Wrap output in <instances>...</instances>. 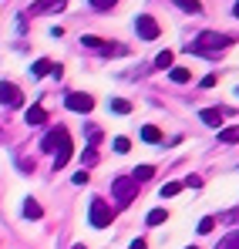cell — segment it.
<instances>
[{
	"label": "cell",
	"instance_id": "obj_1",
	"mask_svg": "<svg viewBox=\"0 0 239 249\" xmlns=\"http://www.w3.org/2000/svg\"><path fill=\"white\" fill-rule=\"evenodd\" d=\"M40 148L44 152H51L54 155V172L57 168H64L68 162H71V135H68V128L64 124H57V128H51L47 135H44V142H40Z\"/></svg>",
	"mask_w": 239,
	"mask_h": 249
},
{
	"label": "cell",
	"instance_id": "obj_2",
	"mask_svg": "<svg viewBox=\"0 0 239 249\" xmlns=\"http://www.w3.org/2000/svg\"><path fill=\"white\" fill-rule=\"evenodd\" d=\"M233 44V37H226V34H216V31H202L196 41L189 44L185 51L189 54H219V51H226Z\"/></svg>",
	"mask_w": 239,
	"mask_h": 249
},
{
	"label": "cell",
	"instance_id": "obj_3",
	"mask_svg": "<svg viewBox=\"0 0 239 249\" xmlns=\"http://www.w3.org/2000/svg\"><path fill=\"white\" fill-rule=\"evenodd\" d=\"M111 196L118 199L121 206H128V202H135V196H138V182H135L131 175H118V178L111 182Z\"/></svg>",
	"mask_w": 239,
	"mask_h": 249
},
{
	"label": "cell",
	"instance_id": "obj_4",
	"mask_svg": "<svg viewBox=\"0 0 239 249\" xmlns=\"http://www.w3.org/2000/svg\"><path fill=\"white\" fill-rule=\"evenodd\" d=\"M88 222L94 226V229H105V226H111V209L105 199H91V209H88Z\"/></svg>",
	"mask_w": 239,
	"mask_h": 249
},
{
	"label": "cell",
	"instance_id": "obj_5",
	"mask_svg": "<svg viewBox=\"0 0 239 249\" xmlns=\"http://www.w3.org/2000/svg\"><path fill=\"white\" fill-rule=\"evenodd\" d=\"M0 105H7V108H20V105H24L20 88L10 84V81H0Z\"/></svg>",
	"mask_w": 239,
	"mask_h": 249
},
{
	"label": "cell",
	"instance_id": "obj_6",
	"mask_svg": "<svg viewBox=\"0 0 239 249\" xmlns=\"http://www.w3.org/2000/svg\"><path fill=\"white\" fill-rule=\"evenodd\" d=\"M135 31H138L142 41H155V37H159V24H155V17H148V14H138Z\"/></svg>",
	"mask_w": 239,
	"mask_h": 249
},
{
	"label": "cell",
	"instance_id": "obj_7",
	"mask_svg": "<svg viewBox=\"0 0 239 249\" xmlns=\"http://www.w3.org/2000/svg\"><path fill=\"white\" fill-rule=\"evenodd\" d=\"M81 44H84V47H91V51H101V54H125V47H121V44H105L101 37H94V34H84Z\"/></svg>",
	"mask_w": 239,
	"mask_h": 249
},
{
	"label": "cell",
	"instance_id": "obj_8",
	"mask_svg": "<svg viewBox=\"0 0 239 249\" xmlns=\"http://www.w3.org/2000/svg\"><path fill=\"white\" fill-rule=\"evenodd\" d=\"M64 105H68L71 111H81V115H88V111L94 108V98H91V94H68V98H64Z\"/></svg>",
	"mask_w": 239,
	"mask_h": 249
},
{
	"label": "cell",
	"instance_id": "obj_9",
	"mask_svg": "<svg viewBox=\"0 0 239 249\" xmlns=\"http://www.w3.org/2000/svg\"><path fill=\"white\" fill-rule=\"evenodd\" d=\"M61 7H64V0H34L27 7V14H57Z\"/></svg>",
	"mask_w": 239,
	"mask_h": 249
},
{
	"label": "cell",
	"instance_id": "obj_10",
	"mask_svg": "<svg viewBox=\"0 0 239 249\" xmlns=\"http://www.w3.org/2000/svg\"><path fill=\"white\" fill-rule=\"evenodd\" d=\"M199 118L205 124H212V128H219V124H222V118H226V111H222V108H202Z\"/></svg>",
	"mask_w": 239,
	"mask_h": 249
},
{
	"label": "cell",
	"instance_id": "obj_11",
	"mask_svg": "<svg viewBox=\"0 0 239 249\" xmlns=\"http://www.w3.org/2000/svg\"><path fill=\"white\" fill-rule=\"evenodd\" d=\"M24 122H27V124H44V122H47V111H44L40 105H31L27 115H24Z\"/></svg>",
	"mask_w": 239,
	"mask_h": 249
},
{
	"label": "cell",
	"instance_id": "obj_12",
	"mask_svg": "<svg viewBox=\"0 0 239 249\" xmlns=\"http://www.w3.org/2000/svg\"><path fill=\"white\" fill-rule=\"evenodd\" d=\"M142 142H148V145H159V142H162V131L155 128V124H145V128H142Z\"/></svg>",
	"mask_w": 239,
	"mask_h": 249
},
{
	"label": "cell",
	"instance_id": "obj_13",
	"mask_svg": "<svg viewBox=\"0 0 239 249\" xmlns=\"http://www.w3.org/2000/svg\"><path fill=\"white\" fill-rule=\"evenodd\" d=\"M219 142H222V145H236V142H239V124L222 128V131H219Z\"/></svg>",
	"mask_w": 239,
	"mask_h": 249
},
{
	"label": "cell",
	"instance_id": "obj_14",
	"mask_svg": "<svg viewBox=\"0 0 239 249\" xmlns=\"http://www.w3.org/2000/svg\"><path fill=\"white\" fill-rule=\"evenodd\" d=\"M24 215H27V219H40V215H44V209H40L37 199H27V202H24Z\"/></svg>",
	"mask_w": 239,
	"mask_h": 249
},
{
	"label": "cell",
	"instance_id": "obj_15",
	"mask_svg": "<svg viewBox=\"0 0 239 249\" xmlns=\"http://www.w3.org/2000/svg\"><path fill=\"white\" fill-rule=\"evenodd\" d=\"M31 71H34V78H44V74H51V71H54V64H51L47 57H40V61H34V68H31Z\"/></svg>",
	"mask_w": 239,
	"mask_h": 249
},
{
	"label": "cell",
	"instance_id": "obj_16",
	"mask_svg": "<svg viewBox=\"0 0 239 249\" xmlns=\"http://www.w3.org/2000/svg\"><path fill=\"white\" fill-rule=\"evenodd\" d=\"M172 3H175V7H182L185 14H202V3H199V0H172Z\"/></svg>",
	"mask_w": 239,
	"mask_h": 249
},
{
	"label": "cell",
	"instance_id": "obj_17",
	"mask_svg": "<svg viewBox=\"0 0 239 249\" xmlns=\"http://www.w3.org/2000/svg\"><path fill=\"white\" fill-rule=\"evenodd\" d=\"M152 175H155V168H152V165H138L135 172H131V178H135V182H148Z\"/></svg>",
	"mask_w": 239,
	"mask_h": 249
},
{
	"label": "cell",
	"instance_id": "obj_18",
	"mask_svg": "<svg viewBox=\"0 0 239 249\" xmlns=\"http://www.w3.org/2000/svg\"><path fill=\"white\" fill-rule=\"evenodd\" d=\"M115 115H128L131 111V101H125V98H111V105H108Z\"/></svg>",
	"mask_w": 239,
	"mask_h": 249
},
{
	"label": "cell",
	"instance_id": "obj_19",
	"mask_svg": "<svg viewBox=\"0 0 239 249\" xmlns=\"http://www.w3.org/2000/svg\"><path fill=\"white\" fill-rule=\"evenodd\" d=\"M216 249H239V229H233L226 239H219V246Z\"/></svg>",
	"mask_w": 239,
	"mask_h": 249
},
{
	"label": "cell",
	"instance_id": "obj_20",
	"mask_svg": "<svg viewBox=\"0 0 239 249\" xmlns=\"http://www.w3.org/2000/svg\"><path fill=\"white\" fill-rule=\"evenodd\" d=\"M165 219H168V212H165V209H152V212H148V219H145V222H148V226H162V222H165Z\"/></svg>",
	"mask_w": 239,
	"mask_h": 249
},
{
	"label": "cell",
	"instance_id": "obj_21",
	"mask_svg": "<svg viewBox=\"0 0 239 249\" xmlns=\"http://www.w3.org/2000/svg\"><path fill=\"white\" fill-rule=\"evenodd\" d=\"M182 192V182H165L162 185V199H172V196H179Z\"/></svg>",
	"mask_w": 239,
	"mask_h": 249
},
{
	"label": "cell",
	"instance_id": "obj_22",
	"mask_svg": "<svg viewBox=\"0 0 239 249\" xmlns=\"http://www.w3.org/2000/svg\"><path fill=\"white\" fill-rule=\"evenodd\" d=\"M168 78H172L175 84H185V81H189V68H172Z\"/></svg>",
	"mask_w": 239,
	"mask_h": 249
},
{
	"label": "cell",
	"instance_id": "obj_23",
	"mask_svg": "<svg viewBox=\"0 0 239 249\" xmlns=\"http://www.w3.org/2000/svg\"><path fill=\"white\" fill-rule=\"evenodd\" d=\"M155 68H162V71H165V68H172V51H162L159 57H155Z\"/></svg>",
	"mask_w": 239,
	"mask_h": 249
},
{
	"label": "cell",
	"instance_id": "obj_24",
	"mask_svg": "<svg viewBox=\"0 0 239 249\" xmlns=\"http://www.w3.org/2000/svg\"><path fill=\"white\" fill-rule=\"evenodd\" d=\"M94 162H98V152H94V148H88V152L81 155V165H84V168H91Z\"/></svg>",
	"mask_w": 239,
	"mask_h": 249
},
{
	"label": "cell",
	"instance_id": "obj_25",
	"mask_svg": "<svg viewBox=\"0 0 239 249\" xmlns=\"http://www.w3.org/2000/svg\"><path fill=\"white\" fill-rule=\"evenodd\" d=\"M212 229H216V219H212V215H205V219L199 222V232H202V236H209Z\"/></svg>",
	"mask_w": 239,
	"mask_h": 249
},
{
	"label": "cell",
	"instance_id": "obj_26",
	"mask_svg": "<svg viewBox=\"0 0 239 249\" xmlns=\"http://www.w3.org/2000/svg\"><path fill=\"white\" fill-rule=\"evenodd\" d=\"M128 148H131V142H128V138H115V152H118V155H125Z\"/></svg>",
	"mask_w": 239,
	"mask_h": 249
},
{
	"label": "cell",
	"instance_id": "obj_27",
	"mask_svg": "<svg viewBox=\"0 0 239 249\" xmlns=\"http://www.w3.org/2000/svg\"><path fill=\"white\" fill-rule=\"evenodd\" d=\"M91 7H94V10H111L115 0H91Z\"/></svg>",
	"mask_w": 239,
	"mask_h": 249
},
{
	"label": "cell",
	"instance_id": "obj_28",
	"mask_svg": "<svg viewBox=\"0 0 239 249\" xmlns=\"http://www.w3.org/2000/svg\"><path fill=\"white\" fill-rule=\"evenodd\" d=\"M185 185H189V189H199L202 178H199V175H189V178H185Z\"/></svg>",
	"mask_w": 239,
	"mask_h": 249
},
{
	"label": "cell",
	"instance_id": "obj_29",
	"mask_svg": "<svg viewBox=\"0 0 239 249\" xmlns=\"http://www.w3.org/2000/svg\"><path fill=\"white\" fill-rule=\"evenodd\" d=\"M71 182H74V185H84V182H88V172L81 168V172H78V175H74V178H71Z\"/></svg>",
	"mask_w": 239,
	"mask_h": 249
},
{
	"label": "cell",
	"instance_id": "obj_30",
	"mask_svg": "<svg viewBox=\"0 0 239 249\" xmlns=\"http://www.w3.org/2000/svg\"><path fill=\"white\" fill-rule=\"evenodd\" d=\"M222 222H239V209H236V212H226V215H222Z\"/></svg>",
	"mask_w": 239,
	"mask_h": 249
},
{
	"label": "cell",
	"instance_id": "obj_31",
	"mask_svg": "<svg viewBox=\"0 0 239 249\" xmlns=\"http://www.w3.org/2000/svg\"><path fill=\"white\" fill-rule=\"evenodd\" d=\"M128 249H148V246H145V239H135V243H131Z\"/></svg>",
	"mask_w": 239,
	"mask_h": 249
},
{
	"label": "cell",
	"instance_id": "obj_32",
	"mask_svg": "<svg viewBox=\"0 0 239 249\" xmlns=\"http://www.w3.org/2000/svg\"><path fill=\"white\" fill-rule=\"evenodd\" d=\"M233 14H236V17H239V0H236V7H233Z\"/></svg>",
	"mask_w": 239,
	"mask_h": 249
},
{
	"label": "cell",
	"instance_id": "obj_33",
	"mask_svg": "<svg viewBox=\"0 0 239 249\" xmlns=\"http://www.w3.org/2000/svg\"><path fill=\"white\" fill-rule=\"evenodd\" d=\"M185 249H196V246H185Z\"/></svg>",
	"mask_w": 239,
	"mask_h": 249
},
{
	"label": "cell",
	"instance_id": "obj_34",
	"mask_svg": "<svg viewBox=\"0 0 239 249\" xmlns=\"http://www.w3.org/2000/svg\"><path fill=\"white\" fill-rule=\"evenodd\" d=\"M74 249H84V246H74Z\"/></svg>",
	"mask_w": 239,
	"mask_h": 249
}]
</instances>
